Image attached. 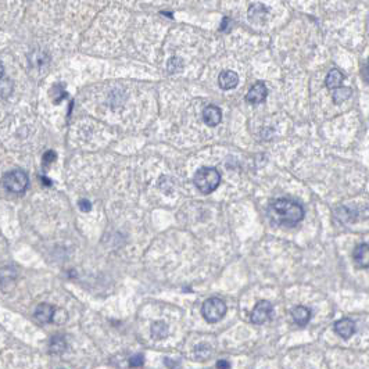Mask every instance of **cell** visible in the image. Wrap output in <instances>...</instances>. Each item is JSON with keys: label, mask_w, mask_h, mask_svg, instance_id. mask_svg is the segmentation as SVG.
Segmentation results:
<instances>
[{"label": "cell", "mask_w": 369, "mask_h": 369, "mask_svg": "<svg viewBox=\"0 0 369 369\" xmlns=\"http://www.w3.org/2000/svg\"><path fill=\"white\" fill-rule=\"evenodd\" d=\"M268 215L278 225L294 226L304 218V208L293 200L279 199L268 207Z\"/></svg>", "instance_id": "obj_1"}, {"label": "cell", "mask_w": 369, "mask_h": 369, "mask_svg": "<svg viewBox=\"0 0 369 369\" xmlns=\"http://www.w3.org/2000/svg\"><path fill=\"white\" fill-rule=\"evenodd\" d=\"M194 186L203 194L213 193L221 183V175L215 168L211 167H203L194 175Z\"/></svg>", "instance_id": "obj_2"}, {"label": "cell", "mask_w": 369, "mask_h": 369, "mask_svg": "<svg viewBox=\"0 0 369 369\" xmlns=\"http://www.w3.org/2000/svg\"><path fill=\"white\" fill-rule=\"evenodd\" d=\"M201 314H203V318L206 319L207 322L215 324V322H218V321L224 318V315L226 314V304L221 299H217V297L208 299L201 306Z\"/></svg>", "instance_id": "obj_3"}, {"label": "cell", "mask_w": 369, "mask_h": 369, "mask_svg": "<svg viewBox=\"0 0 369 369\" xmlns=\"http://www.w3.org/2000/svg\"><path fill=\"white\" fill-rule=\"evenodd\" d=\"M28 176L24 171L21 169H15V171H10L7 172L4 178H3V186L7 192L15 194L24 193L28 188Z\"/></svg>", "instance_id": "obj_4"}, {"label": "cell", "mask_w": 369, "mask_h": 369, "mask_svg": "<svg viewBox=\"0 0 369 369\" xmlns=\"http://www.w3.org/2000/svg\"><path fill=\"white\" fill-rule=\"evenodd\" d=\"M272 313H274V307L269 301H260L251 313V322L256 325H263L271 319Z\"/></svg>", "instance_id": "obj_5"}, {"label": "cell", "mask_w": 369, "mask_h": 369, "mask_svg": "<svg viewBox=\"0 0 369 369\" xmlns=\"http://www.w3.org/2000/svg\"><path fill=\"white\" fill-rule=\"evenodd\" d=\"M268 96V89L265 86L264 82H257L256 85H253L250 90L246 94V100L250 104H260L263 103Z\"/></svg>", "instance_id": "obj_6"}, {"label": "cell", "mask_w": 369, "mask_h": 369, "mask_svg": "<svg viewBox=\"0 0 369 369\" xmlns=\"http://www.w3.org/2000/svg\"><path fill=\"white\" fill-rule=\"evenodd\" d=\"M354 264L357 268L367 269L369 268V244H358L354 250Z\"/></svg>", "instance_id": "obj_7"}, {"label": "cell", "mask_w": 369, "mask_h": 369, "mask_svg": "<svg viewBox=\"0 0 369 369\" xmlns=\"http://www.w3.org/2000/svg\"><path fill=\"white\" fill-rule=\"evenodd\" d=\"M335 332L338 333L340 338L347 340L356 333V324L349 318L339 319L338 322L335 324Z\"/></svg>", "instance_id": "obj_8"}, {"label": "cell", "mask_w": 369, "mask_h": 369, "mask_svg": "<svg viewBox=\"0 0 369 369\" xmlns=\"http://www.w3.org/2000/svg\"><path fill=\"white\" fill-rule=\"evenodd\" d=\"M219 88L224 89V90H231V89L236 88L239 83V75L235 71H222L219 74L218 78Z\"/></svg>", "instance_id": "obj_9"}, {"label": "cell", "mask_w": 369, "mask_h": 369, "mask_svg": "<svg viewBox=\"0 0 369 369\" xmlns=\"http://www.w3.org/2000/svg\"><path fill=\"white\" fill-rule=\"evenodd\" d=\"M268 17V8L261 4V3H256V4H251L249 8V19H250L253 24H263L265 22V19Z\"/></svg>", "instance_id": "obj_10"}, {"label": "cell", "mask_w": 369, "mask_h": 369, "mask_svg": "<svg viewBox=\"0 0 369 369\" xmlns=\"http://www.w3.org/2000/svg\"><path fill=\"white\" fill-rule=\"evenodd\" d=\"M203 119L208 126H217L222 121V111L217 106H208L203 111Z\"/></svg>", "instance_id": "obj_11"}, {"label": "cell", "mask_w": 369, "mask_h": 369, "mask_svg": "<svg viewBox=\"0 0 369 369\" xmlns=\"http://www.w3.org/2000/svg\"><path fill=\"white\" fill-rule=\"evenodd\" d=\"M54 315V308L50 304H39L35 310V318L38 319L42 324H49L53 321Z\"/></svg>", "instance_id": "obj_12"}, {"label": "cell", "mask_w": 369, "mask_h": 369, "mask_svg": "<svg viewBox=\"0 0 369 369\" xmlns=\"http://www.w3.org/2000/svg\"><path fill=\"white\" fill-rule=\"evenodd\" d=\"M292 317H293V321L297 325L306 326L310 322V319H311V311L304 306H297L296 308H293Z\"/></svg>", "instance_id": "obj_13"}, {"label": "cell", "mask_w": 369, "mask_h": 369, "mask_svg": "<svg viewBox=\"0 0 369 369\" xmlns=\"http://www.w3.org/2000/svg\"><path fill=\"white\" fill-rule=\"evenodd\" d=\"M343 81H344L343 72H342L340 69L333 68V69H331V71L328 72V75H326L325 85L328 89L335 90V89L339 88V86H342Z\"/></svg>", "instance_id": "obj_14"}, {"label": "cell", "mask_w": 369, "mask_h": 369, "mask_svg": "<svg viewBox=\"0 0 369 369\" xmlns=\"http://www.w3.org/2000/svg\"><path fill=\"white\" fill-rule=\"evenodd\" d=\"M351 93H353V90H351L350 88L339 86V88H336L333 90V94H332L333 103H335V104H343L344 101L350 99Z\"/></svg>", "instance_id": "obj_15"}, {"label": "cell", "mask_w": 369, "mask_h": 369, "mask_svg": "<svg viewBox=\"0 0 369 369\" xmlns=\"http://www.w3.org/2000/svg\"><path fill=\"white\" fill-rule=\"evenodd\" d=\"M168 335V326L165 322L163 321H158V322H154L151 325V336L157 340H161V339L167 338Z\"/></svg>", "instance_id": "obj_16"}, {"label": "cell", "mask_w": 369, "mask_h": 369, "mask_svg": "<svg viewBox=\"0 0 369 369\" xmlns=\"http://www.w3.org/2000/svg\"><path fill=\"white\" fill-rule=\"evenodd\" d=\"M67 349V343L63 336H54L50 342V351L53 354H61Z\"/></svg>", "instance_id": "obj_17"}, {"label": "cell", "mask_w": 369, "mask_h": 369, "mask_svg": "<svg viewBox=\"0 0 369 369\" xmlns=\"http://www.w3.org/2000/svg\"><path fill=\"white\" fill-rule=\"evenodd\" d=\"M194 356H196V358H199L201 361H204V360H207L208 357L211 356V347L206 343L199 344V346L194 349Z\"/></svg>", "instance_id": "obj_18"}, {"label": "cell", "mask_w": 369, "mask_h": 369, "mask_svg": "<svg viewBox=\"0 0 369 369\" xmlns=\"http://www.w3.org/2000/svg\"><path fill=\"white\" fill-rule=\"evenodd\" d=\"M11 82H7L6 76H4V71L1 72V93H3V97H7V94L11 93Z\"/></svg>", "instance_id": "obj_19"}, {"label": "cell", "mask_w": 369, "mask_h": 369, "mask_svg": "<svg viewBox=\"0 0 369 369\" xmlns=\"http://www.w3.org/2000/svg\"><path fill=\"white\" fill-rule=\"evenodd\" d=\"M56 158H57V154L54 153L53 150H49V151H46L43 154V168H49V165H50L51 163H54L56 161Z\"/></svg>", "instance_id": "obj_20"}, {"label": "cell", "mask_w": 369, "mask_h": 369, "mask_svg": "<svg viewBox=\"0 0 369 369\" xmlns=\"http://www.w3.org/2000/svg\"><path fill=\"white\" fill-rule=\"evenodd\" d=\"M53 89H54V92H56V96H54L53 101H54L56 104H58V103L63 100V99H65V97H67V92L64 90L61 85H56V86H54Z\"/></svg>", "instance_id": "obj_21"}, {"label": "cell", "mask_w": 369, "mask_h": 369, "mask_svg": "<svg viewBox=\"0 0 369 369\" xmlns=\"http://www.w3.org/2000/svg\"><path fill=\"white\" fill-rule=\"evenodd\" d=\"M143 364H144L143 354H136V356L131 357V360H129V367H131V368H140Z\"/></svg>", "instance_id": "obj_22"}, {"label": "cell", "mask_w": 369, "mask_h": 369, "mask_svg": "<svg viewBox=\"0 0 369 369\" xmlns=\"http://www.w3.org/2000/svg\"><path fill=\"white\" fill-rule=\"evenodd\" d=\"M78 207L81 208L83 213H88V211H90V208H92V206H90V201L85 200V199L78 203Z\"/></svg>", "instance_id": "obj_23"}, {"label": "cell", "mask_w": 369, "mask_h": 369, "mask_svg": "<svg viewBox=\"0 0 369 369\" xmlns=\"http://www.w3.org/2000/svg\"><path fill=\"white\" fill-rule=\"evenodd\" d=\"M217 368H222V369H229L231 368V364L228 363V361H219V363H217V365H215Z\"/></svg>", "instance_id": "obj_24"}, {"label": "cell", "mask_w": 369, "mask_h": 369, "mask_svg": "<svg viewBox=\"0 0 369 369\" xmlns=\"http://www.w3.org/2000/svg\"><path fill=\"white\" fill-rule=\"evenodd\" d=\"M228 25H229V18H228V17H225V18H224V21H222V24H221V31H224V32L228 31V29H226V26H228Z\"/></svg>", "instance_id": "obj_25"}, {"label": "cell", "mask_w": 369, "mask_h": 369, "mask_svg": "<svg viewBox=\"0 0 369 369\" xmlns=\"http://www.w3.org/2000/svg\"><path fill=\"white\" fill-rule=\"evenodd\" d=\"M42 181H43V185H47V186H51V182L47 179V178H43L42 176Z\"/></svg>", "instance_id": "obj_26"}, {"label": "cell", "mask_w": 369, "mask_h": 369, "mask_svg": "<svg viewBox=\"0 0 369 369\" xmlns=\"http://www.w3.org/2000/svg\"><path fill=\"white\" fill-rule=\"evenodd\" d=\"M367 79L369 81V61H368V65H367Z\"/></svg>", "instance_id": "obj_27"}]
</instances>
